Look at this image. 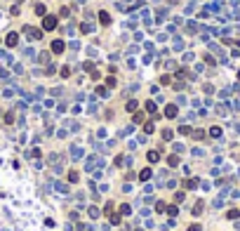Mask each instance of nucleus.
I'll use <instances>...</instances> for the list:
<instances>
[{
  "mask_svg": "<svg viewBox=\"0 0 240 231\" xmlns=\"http://www.w3.org/2000/svg\"><path fill=\"white\" fill-rule=\"evenodd\" d=\"M54 24H57V19H54V17H47V19H45V28H54Z\"/></svg>",
  "mask_w": 240,
  "mask_h": 231,
  "instance_id": "1",
  "label": "nucleus"
}]
</instances>
